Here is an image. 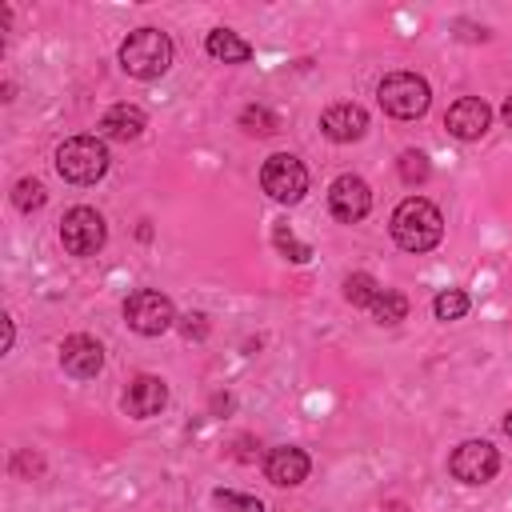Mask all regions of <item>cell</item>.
<instances>
[{
	"label": "cell",
	"instance_id": "cell-1",
	"mask_svg": "<svg viewBox=\"0 0 512 512\" xmlns=\"http://www.w3.org/2000/svg\"><path fill=\"white\" fill-rule=\"evenodd\" d=\"M388 228H392V240H396L404 252H428V248H436L440 236H444V216H440V208H436L432 200L408 196V200L396 204Z\"/></svg>",
	"mask_w": 512,
	"mask_h": 512
},
{
	"label": "cell",
	"instance_id": "cell-2",
	"mask_svg": "<svg viewBox=\"0 0 512 512\" xmlns=\"http://www.w3.org/2000/svg\"><path fill=\"white\" fill-rule=\"evenodd\" d=\"M120 64L136 80H156L172 68V40L160 28H136L120 44Z\"/></svg>",
	"mask_w": 512,
	"mask_h": 512
},
{
	"label": "cell",
	"instance_id": "cell-3",
	"mask_svg": "<svg viewBox=\"0 0 512 512\" xmlns=\"http://www.w3.org/2000/svg\"><path fill=\"white\" fill-rule=\"evenodd\" d=\"M56 172L72 184H96L108 172V148L96 136H72L56 148Z\"/></svg>",
	"mask_w": 512,
	"mask_h": 512
},
{
	"label": "cell",
	"instance_id": "cell-4",
	"mask_svg": "<svg viewBox=\"0 0 512 512\" xmlns=\"http://www.w3.org/2000/svg\"><path fill=\"white\" fill-rule=\"evenodd\" d=\"M376 96H380V108H384L388 116H396V120H416V116L428 112L432 88H428V80L416 76V72H392V76L380 80Z\"/></svg>",
	"mask_w": 512,
	"mask_h": 512
},
{
	"label": "cell",
	"instance_id": "cell-5",
	"mask_svg": "<svg viewBox=\"0 0 512 512\" xmlns=\"http://www.w3.org/2000/svg\"><path fill=\"white\" fill-rule=\"evenodd\" d=\"M124 320H128V328L140 332V336H160V332H168V328L176 324V308H172V300H168L164 292H156V288H136V292L124 300Z\"/></svg>",
	"mask_w": 512,
	"mask_h": 512
},
{
	"label": "cell",
	"instance_id": "cell-6",
	"mask_svg": "<svg viewBox=\"0 0 512 512\" xmlns=\"http://www.w3.org/2000/svg\"><path fill=\"white\" fill-rule=\"evenodd\" d=\"M260 188L276 200V204H296L308 192V168L292 156V152H276L264 160L260 168Z\"/></svg>",
	"mask_w": 512,
	"mask_h": 512
},
{
	"label": "cell",
	"instance_id": "cell-7",
	"mask_svg": "<svg viewBox=\"0 0 512 512\" xmlns=\"http://www.w3.org/2000/svg\"><path fill=\"white\" fill-rule=\"evenodd\" d=\"M104 236H108V228L96 208H68L60 220V244L72 256H96L104 248Z\"/></svg>",
	"mask_w": 512,
	"mask_h": 512
},
{
	"label": "cell",
	"instance_id": "cell-8",
	"mask_svg": "<svg viewBox=\"0 0 512 512\" xmlns=\"http://www.w3.org/2000/svg\"><path fill=\"white\" fill-rule=\"evenodd\" d=\"M448 472L460 484H488L500 472V452L488 440H464L452 456H448Z\"/></svg>",
	"mask_w": 512,
	"mask_h": 512
},
{
	"label": "cell",
	"instance_id": "cell-9",
	"mask_svg": "<svg viewBox=\"0 0 512 512\" xmlns=\"http://www.w3.org/2000/svg\"><path fill=\"white\" fill-rule=\"evenodd\" d=\"M328 208H332L336 220L356 224V220H364L368 208H372V188H368L360 176H352V172H348V176H336L332 188H328Z\"/></svg>",
	"mask_w": 512,
	"mask_h": 512
},
{
	"label": "cell",
	"instance_id": "cell-10",
	"mask_svg": "<svg viewBox=\"0 0 512 512\" xmlns=\"http://www.w3.org/2000/svg\"><path fill=\"white\" fill-rule=\"evenodd\" d=\"M492 124V108L480 100V96H460L448 112H444V128L456 136V140H480Z\"/></svg>",
	"mask_w": 512,
	"mask_h": 512
},
{
	"label": "cell",
	"instance_id": "cell-11",
	"mask_svg": "<svg viewBox=\"0 0 512 512\" xmlns=\"http://www.w3.org/2000/svg\"><path fill=\"white\" fill-rule=\"evenodd\" d=\"M60 368H64L68 376H76V380H92V376L104 368V348H100V340H92V336H84V332L68 336V340L60 344Z\"/></svg>",
	"mask_w": 512,
	"mask_h": 512
},
{
	"label": "cell",
	"instance_id": "cell-12",
	"mask_svg": "<svg viewBox=\"0 0 512 512\" xmlns=\"http://www.w3.org/2000/svg\"><path fill=\"white\" fill-rule=\"evenodd\" d=\"M308 468H312L308 452H304V448H292V444L272 448L268 460H264V476H268L276 488H296V484H304V480H308Z\"/></svg>",
	"mask_w": 512,
	"mask_h": 512
},
{
	"label": "cell",
	"instance_id": "cell-13",
	"mask_svg": "<svg viewBox=\"0 0 512 512\" xmlns=\"http://www.w3.org/2000/svg\"><path fill=\"white\" fill-rule=\"evenodd\" d=\"M320 132L328 140H336V144H352V140H360L368 132V112L360 104H348V100L344 104H332L320 116Z\"/></svg>",
	"mask_w": 512,
	"mask_h": 512
},
{
	"label": "cell",
	"instance_id": "cell-14",
	"mask_svg": "<svg viewBox=\"0 0 512 512\" xmlns=\"http://www.w3.org/2000/svg\"><path fill=\"white\" fill-rule=\"evenodd\" d=\"M164 404H168V384L160 376H136L128 384V392H124V412L136 416V420L156 416Z\"/></svg>",
	"mask_w": 512,
	"mask_h": 512
},
{
	"label": "cell",
	"instance_id": "cell-15",
	"mask_svg": "<svg viewBox=\"0 0 512 512\" xmlns=\"http://www.w3.org/2000/svg\"><path fill=\"white\" fill-rule=\"evenodd\" d=\"M144 128H148V120H144V112H140L136 104H112V108L100 116V132H104L108 140H136Z\"/></svg>",
	"mask_w": 512,
	"mask_h": 512
},
{
	"label": "cell",
	"instance_id": "cell-16",
	"mask_svg": "<svg viewBox=\"0 0 512 512\" xmlns=\"http://www.w3.org/2000/svg\"><path fill=\"white\" fill-rule=\"evenodd\" d=\"M204 48H208V56H216V60H224V64H244V60H252V44H248L244 36L228 32V28H212L208 40H204Z\"/></svg>",
	"mask_w": 512,
	"mask_h": 512
},
{
	"label": "cell",
	"instance_id": "cell-17",
	"mask_svg": "<svg viewBox=\"0 0 512 512\" xmlns=\"http://www.w3.org/2000/svg\"><path fill=\"white\" fill-rule=\"evenodd\" d=\"M380 292H384V288H380L368 272H352V276L344 280V300H348V304H356V308H372Z\"/></svg>",
	"mask_w": 512,
	"mask_h": 512
},
{
	"label": "cell",
	"instance_id": "cell-18",
	"mask_svg": "<svg viewBox=\"0 0 512 512\" xmlns=\"http://www.w3.org/2000/svg\"><path fill=\"white\" fill-rule=\"evenodd\" d=\"M468 308H472V300H468L464 288H444V292H436V300H432L436 320H460Z\"/></svg>",
	"mask_w": 512,
	"mask_h": 512
},
{
	"label": "cell",
	"instance_id": "cell-19",
	"mask_svg": "<svg viewBox=\"0 0 512 512\" xmlns=\"http://www.w3.org/2000/svg\"><path fill=\"white\" fill-rule=\"evenodd\" d=\"M372 316H376L380 324H400V320L408 316V300H404L400 292H380L376 304H372Z\"/></svg>",
	"mask_w": 512,
	"mask_h": 512
},
{
	"label": "cell",
	"instance_id": "cell-20",
	"mask_svg": "<svg viewBox=\"0 0 512 512\" xmlns=\"http://www.w3.org/2000/svg\"><path fill=\"white\" fill-rule=\"evenodd\" d=\"M396 168H400V180H404V184H424V180L432 176L428 156H424V152H416V148H408V152L400 156V164H396Z\"/></svg>",
	"mask_w": 512,
	"mask_h": 512
},
{
	"label": "cell",
	"instance_id": "cell-21",
	"mask_svg": "<svg viewBox=\"0 0 512 512\" xmlns=\"http://www.w3.org/2000/svg\"><path fill=\"white\" fill-rule=\"evenodd\" d=\"M240 124H244V132H252V136H268V132H276V116H272L264 104L244 108V112H240Z\"/></svg>",
	"mask_w": 512,
	"mask_h": 512
},
{
	"label": "cell",
	"instance_id": "cell-22",
	"mask_svg": "<svg viewBox=\"0 0 512 512\" xmlns=\"http://www.w3.org/2000/svg\"><path fill=\"white\" fill-rule=\"evenodd\" d=\"M272 240H276V248H280V252H284L288 260H296V264H304V260L312 256V248H308V244H300V240L292 236V228H288L284 220L276 224V232H272Z\"/></svg>",
	"mask_w": 512,
	"mask_h": 512
},
{
	"label": "cell",
	"instance_id": "cell-23",
	"mask_svg": "<svg viewBox=\"0 0 512 512\" xmlns=\"http://www.w3.org/2000/svg\"><path fill=\"white\" fill-rule=\"evenodd\" d=\"M48 196H44V184L40 180H20L16 188H12V204L20 208V212H32V208H40Z\"/></svg>",
	"mask_w": 512,
	"mask_h": 512
},
{
	"label": "cell",
	"instance_id": "cell-24",
	"mask_svg": "<svg viewBox=\"0 0 512 512\" xmlns=\"http://www.w3.org/2000/svg\"><path fill=\"white\" fill-rule=\"evenodd\" d=\"M212 500H216V508H220V512H264V504H260L256 496H244V492H228V488H220Z\"/></svg>",
	"mask_w": 512,
	"mask_h": 512
},
{
	"label": "cell",
	"instance_id": "cell-25",
	"mask_svg": "<svg viewBox=\"0 0 512 512\" xmlns=\"http://www.w3.org/2000/svg\"><path fill=\"white\" fill-rule=\"evenodd\" d=\"M4 348H12V320L4 316Z\"/></svg>",
	"mask_w": 512,
	"mask_h": 512
},
{
	"label": "cell",
	"instance_id": "cell-26",
	"mask_svg": "<svg viewBox=\"0 0 512 512\" xmlns=\"http://www.w3.org/2000/svg\"><path fill=\"white\" fill-rule=\"evenodd\" d=\"M504 120H508V128H512V96L504 100Z\"/></svg>",
	"mask_w": 512,
	"mask_h": 512
},
{
	"label": "cell",
	"instance_id": "cell-27",
	"mask_svg": "<svg viewBox=\"0 0 512 512\" xmlns=\"http://www.w3.org/2000/svg\"><path fill=\"white\" fill-rule=\"evenodd\" d=\"M504 432H508V436H512V412H508V416H504Z\"/></svg>",
	"mask_w": 512,
	"mask_h": 512
}]
</instances>
